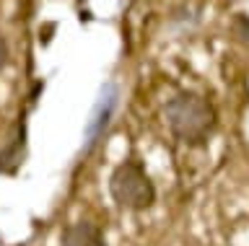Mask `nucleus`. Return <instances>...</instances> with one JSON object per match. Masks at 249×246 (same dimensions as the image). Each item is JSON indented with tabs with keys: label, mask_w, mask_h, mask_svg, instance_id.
I'll return each mask as SVG.
<instances>
[{
	"label": "nucleus",
	"mask_w": 249,
	"mask_h": 246,
	"mask_svg": "<svg viewBox=\"0 0 249 246\" xmlns=\"http://www.w3.org/2000/svg\"><path fill=\"white\" fill-rule=\"evenodd\" d=\"M109 195L122 210L143 213L156 205V184L138 158H124L109 174Z\"/></svg>",
	"instance_id": "2"
},
{
	"label": "nucleus",
	"mask_w": 249,
	"mask_h": 246,
	"mask_svg": "<svg viewBox=\"0 0 249 246\" xmlns=\"http://www.w3.org/2000/svg\"><path fill=\"white\" fill-rule=\"evenodd\" d=\"M29 153V109H23L16 119V125L8 135V143L0 148V174L3 176H16L18 168L23 166Z\"/></svg>",
	"instance_id": "4"
},
{
	"label": "nucleus",
	"mask_w": 249,
	"mask_h": 246,
	"mask_svg": "<svg viewBox=\"0 0 249 246\" xmlns=\"http://www.w3.org/2000/svg\"><path fill=\"white\" fill-rule=\"evenodd\" d=\"M163 119L174 140L187 148H202L218 127V109L208 96L195 94V91H179L163 106Z\"/></svg>",
	"instance_id": "1"
},
{
	"label": "nucleus",
	"mask_w": 249,
	"mask_h": 246,
	"mask_svg": "<svg viewBox=\"0 0 249 246\" xmlns=\"http://www.w3.org/2000/svg\"><path fill=\"white\" fill-rule=\"evenodd\" d=\"M120 86L114 81H107L104 86L99 88V96L91 106V114H89V122L83 127V145H81V156H91L96 150V145L104 140L109 125L114 119V112L120 106Z\"/></svg>",
	"instance_id": "3"
},
{
	"label": "nucleus",
	"mask_w": 249,
	"mask_h": 246,
	"mask_svg": "<svg viewBox=\"0 0 249 246\" xmlns=\"http://www.w3.org/2000/svg\"><path fill=\"white\" fill-rule=\"evenodd\" d=\"M60 246H107L101 228L91 220H75L62 228Z\"/></svg>",
	"instance_id": "5"
},
{
	"label": "nucleus",
	"mask_w": 249,
	"mask_h": 246,
	"mask_svg": "<svg viewBox=\"0 0 249 246\" xmlns=\"http://www.w3.org/2000/svg\"><path fill=\"white\" fill-rule=\"evenodd\" d=\"M8 42H5V36H3V32H0V73H3V67L8 65Z\"/></svg>",
	"instance_id": "7"
},
{
	"label": "nucleus",
	"mask_w": 249,
	"mask_h": 246,
	"mask_svg": "<svg viewBox=\"0 0 249 246\" xmlns=\"http://www.w3.org/2000/svg\"><path fill=\"white\" fill-rule=\"evenodd\" d=\"M231 36L236 39L241 47L249 49V16L247 13H236L231 21Z\"/></svg>",
	"instance_id": "6"
}]
</instances>
